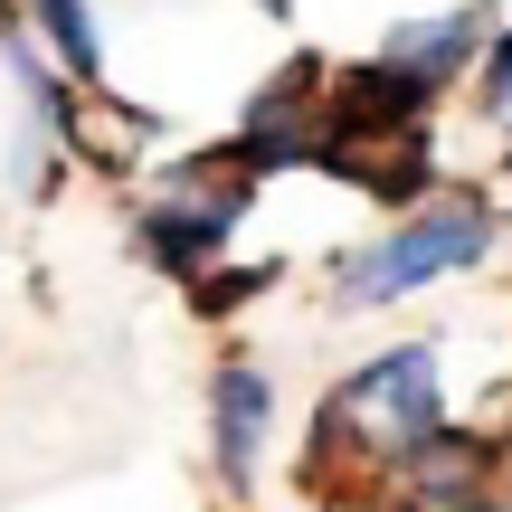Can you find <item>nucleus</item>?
Returning <instances> with one entry per match:
<instances>
[{
    "mask_svg": "<svg viewBox=\"0 0 512 512\" xmlns=\"http://www.w3.org/2000/svg\"><path fill=\"white\" fill-rule=\"evenodd\" d=\"M494 256V200H437L408 209L399 228H380L370 247L332 256V313H380L399 294L437 285V275H465Z\"/></svg>",
    "mask_w": 512,
    "mask_h": 512,
    "instance_id": "f257e3e1",
    "label": "nucleus"
},
{
    "mask_svg": "<svg viewBox=\"0 0 512 512\" xmlns=\"http://www.w3.org/2000/svg\"><path fill=\"white\" fill-rule=\"evenodd\" d=\"M332 399L361 418V437L380 446V465L399 475V456L427 437V427H446V361H437V342H399V351H380V361H361Z\"/></svg>",
    "mask_w": 512,
    "mask_h": 512,
    "instance_id": "f03ea898",
    "label": "nucleus"
},
{
    "mask_svg": "<svg viewBox=\"0 0 512 512\" xmlns=\"http://www.w3.org/2000/svg\"><path fill=\"white\" fill-rule=\"evenodd\" d=\"M266 437H275V370L228 361L219 380H209V446H219V484H256Z\"/></svg>",
    "mask_w": 512,
    "mask_h": 512,
    "instance_id": "7ed1b4c3",
    "label": "nucleus"
},
{
    "mask_svg": "<svg viewBox=\"0 0 512 512\" xmlns=\"http://www.w3.org/2000/svg\"><path fill=\"white\" fill-rule=\"evenodd\" d=\"M228 209H200V200H162V209H143V228H133V247H143V266H162L171 285H200L209 266H219V247H228Z\"/></svg>",
    "mask_w": 512,
    "mask_h": 512,
    "instance_id": "20e7f679",
    "label": "nucleus"
},
{
    "mask_svg": "<svg viewBox=\"0 0 512 512\" xmlns=\"http://www.w3.org/2000/svg\"><path fill=\"white\" fill-rule=\"evenodd\" d=\"M475 48H484V19L475 10H437V19H399V29H389V57L418 67L427 86L465 76V67H475Z\"/></svg>",
    "mask_w": 512,
    "mask_h": 512,
    "instance_id": "39448f33",
    "label": "nucleus"
},
{
    "mask_svg": "<svg viewBox=\"0 0 512 512\" xmlns=\"http://www.w3.org/2000/svg\"><path fill=\"white\" fill-rule=\"evenodd\" d=\"M256 294H275V266H209L200 285H190V313H209V323H228V313H247Z\"/></svg>",
    "mask_w": 512,
    "mask_h": 512,
    "instance_id": "423d86ee",
    "label": "nucleus"
},
{
    "mask_svg": "<svg viewBox=\"0 0 512 512\" xmlns=\"http://www.w3.org/2000/svg\"><path fill=\"white\" fill-rule=\"evenodd\" d=\"M19 10H29L38 29L57 38V57H67V76H95V29H86V0H19Z\"/></svg>",
    "mask_w": 512,
    "mask_h": 512,
    "instance_id": "0eeeda50",
    "label": "nucleus"
},
{
    "mask_svg": "<svg viewBox=\"0 0 512 512\" xmlns=\"http://www.w3.org/2000/svg\"><path fill=\"white\" fill-rule=\"evenodd\" d=\"M484 114H494V124L512 133V29L494 38V48H484Z\"/></svg>",
    "mask_w": 512,
    "mask_h": 512,
    "instance_id": "6e6552de",
    "label": "nucleus"
},
{
    "mask_svg": "<svg viewBox=\"0 0 512 512\" xmlns=\"http://www.w3.org/2000/svg\"><path fill=\"white\" fill-rule=\"evenodd\" d=\"M408 512H503L494 494H446V503H418V494H408Z\"/></svg>",
    "mask_w": 512,
    "mask_h": 512,
    "instance_id": "1a4fd4ad",
    "label": "nucleus"
},
{
    "mask_svg": "<svg viewBox=\"0 0 512 512\" xmlns=\"http://www.w3.org/2000/svg\"><path fill=\"white\" fill-rule=\"evenodd\" d=\"M503 512H512V503H503Z\"/></svg>",
    "mask_w": 512,
    "mask_h": 512,
    "instance_id": "9d476101",
    "label": "nucleus"
}]
</instances>
